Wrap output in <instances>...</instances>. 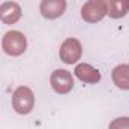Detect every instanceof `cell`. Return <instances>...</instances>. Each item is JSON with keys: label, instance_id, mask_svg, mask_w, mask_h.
Here are the masks:
<instances>
[{"label": "cell", "instance_id": "10", "mask_svg": "<svg viewBox=\"0 0 129 129\" xmlns=\"http://www.w3.org/2000/svg\"><path fill=\"white\" fill-rule=\"evenodd\" d=\"M112 82L121 90H129V66H117L112 70Z\"/></svg>", "mask_w": 129, "mask_h": 129}, {"label": "cell", "instance_id": "7", "mask_svg": "<svg viewBox=\"0 0 129 129\" xmlns=\"http://www.w3.org/2000/svg\"><path fill=\"white\" fill-rule=\"evenodd\" d=\"M21 17V8L15 2H5L0 6V20L6 24H14Z\"/></svg>", "mask_w": 129, "mask_h": 129}, {"label": "cell", "instance_id": "9", "mask_svg": "<svg viewBox=\"0 0 129 129\" xmlns=\"http://www.w3.org/2000/svg\"><path fill=\"white\" fill-rule=\"evenodd\" d=\"M108 15L111 18H121L129 12V2L127 0H109L106 2Z\"/></svg>", "mask_w": 129, "mask_h": 129}, {"label": "cell", "instance_id": "4", "mask_svg": "<svg viewBox=\"0 0 129 129\" xmlns=\"http://www.w3.org/2000/svg\"><path fill=\"white\" fill-rule=\"evenodd\" d=\"M108 14V6L103 0H91L82 6V18L88 23H97Z\"/></svg>", "mask_w": 129, "mask_h": 129}, {"label": "cell", "instance_id": "8", "mask_svg": "<svg viewBox=\"0 0 129 129\" xmlns=\"http://www.w3.org/2000/svg\"><path fill=\"white\" fill-rule=\"evenodd\" d=\"M75 75L79 81L85 82V84H97L100 81V72L96 70L93 66L90 64H78L76 69H75Z\"/></svg>", "mask_w": 129, "mask_h": 129}, {"label": "cell", "instance_id": "1", "mask_svg": "<svg viewBox=\"0 0 129 129\" xmlns=\"http://www.w3.org/2000/svg\"><path fill=\"white\" fill-rule=\"evenodd\" d=\"M35 105V96L32 93L30 88L27 87H18L14 94H12V108L15 109V112L26 115L34 109Z\"/></svg>", "mask_w": 129, "mask_h": 129}, {"label": "cell", "instance_id": "11", "mask_svg": "<svg viewBox=\"0 0 129 129\" xmlns=\"http://www.w3.org/2000/svg\"><path fill=\"white\" fill-rule=\"evenodd\" d=\"M109 129H129V117H118L112 120Z\"/></svg>", "mask_w": 129, "mask_h": 129}, {"label": "cell", "instance_id": "3", "mask_svg": "<svg viewBox=\"0 0 129 129\" xmlns=\"http://www.w3.org/2000/svg\"><path fill=\"white\" fill-rule=\"evenodd\" d=\"M82 56V44L76 38H67L61 44L59 49V58L66 64H75Z\"/></svg>", "mask_w": 129, "mask_h": 129}, {"label": "cell", "instance_id": "5", "mask_svg": "<svg viewBox=\"0 0 129 129\" xmlns=\"http://www.w3.org/2000/svg\"><path fill=\"white\" fill-rule=\"evenodd\" d=\"M50 84H52V88L56 93H59V94H67V93H70L73 90V85H75L72 73L67 72V70H61V69H58V70H55L52 73Z\"/></svg>", "mask_w": 129, "mask_h": 129}, {"label": "cell", "instance_id": "2", "mask_svg": "<svg viewBox=\"0 0 129 129\" xmlns=\"http://www.w3.org/2000/svg\"><path fill=\"white\" fill-rule=\"evenodd\" d=\"M2 47H3V50L8 55H11V56H20L21 53H24V50L27 47V41H26V37L21 32H18V30H9L3 37Z\"/></svg>", "mask_w": 129, "mask_h": 129}, {"label": "cell", "instance_id": "6", "mask_svg": "<svg viewBox=\"0 0 129 129\" xmlns=\"http://www.w3.org/2000/svg\"><path fill=\"white\" fill-rule=\"evenodd\" d=\"M66 8H67L66 0H43L40 5V11H41L43 17L49 18V20L61 17L66 12Z\"/></svg>", "mask_w": 129, "mask_h": 129}]
</instances>
